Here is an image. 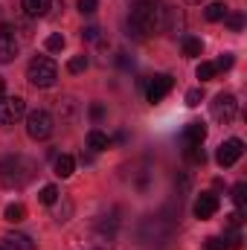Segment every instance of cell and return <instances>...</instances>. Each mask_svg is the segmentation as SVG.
<instances>
[{
  "label": "cell",
  "mask_w": 247,
  "mask_h": 250,
  "mask_svg": "<svg viewBox=\"0 0 247 250\" xmlns=\"http://www.w3.org/2000/svg\"><path fill=\"white\" fill-rule=\"evenodd\" d=\"M160 0H131V12H128V35L134 38H148L157 32L160 26Z\"/></svg>",
  "instance_id": "1"
},
{
  "label": "cell",
  "mask_w": 247,
  "mask_h": 250,
  "mask_svg": "<svg viewBox=\"0 0 247 250\" xmlns=\"http://www.w3.org/2000/svg\"><path fill=\"white\" fill-rule=\"evenodd\" d=\"M32 175H35V163L26 160V157H21V154L0 160V181L6 187H23V184L32 181Z\"/></svg>",
  "instance_id": "2"
},
{
  "label": "cell",
  "mask_w": 247,
  "mask_h": 250,
  "mask_svg": "<svg viewBox=\"0 0 247 250\" xmlns=\"http://www.w3.org/2000/svg\"><path fill=\"white\" fill-rule=\"evenodd\" d=\"M26 79L35 87H53L56 79H59V67H56L53 59H47V56H35L29 62V67H26Z\"/></svg>",
  "instance_id": "3"
},
{
  "label": "cell",
  "mask_w": 247,
  "mask_h": 250,
  "mask_svg": "<svg viewBox=\"0 0 247 250\" xmlns=\"http://www.w3.org/2000/svg\"><path fill=\"white\" fill-rule=\"evenodd\" d=\"M212 120L221 125H230L236 120V114H239V102H236V96L233 93H218L215 99H212Z\"/></svg>",
  "instance_id": "4"
},
{
  "label": "cell",
  "mask_w": 247,
  "mask_h": 250,
  "mask_svg": "<svg viewBox=\"0 0 247 250\" xmlns=\"http://www.w3.org/2000/svg\"><path fill=\"white\" fill-rule=\"evenodd\" d=\"M26 134L32 140H47L53 134V117L47 111H32L26 117Z\"/></svg>",
  "instance_id": "5"
},
{
  "label": "cell",
  "mask_w": 247,
  "mask_h": 250,
  "mask_svg": "<svg viewBox=\"0 0 247 250\" xmlns=\"http://www.w3.org/2000/svg\"><path fill=\"white\" fill-rule=\"evenodd\" d=\"M26 114V102L21 96H0V125H15Z\"/></svg>",
  "instance_id": "6"
},
{
  "label": "cell",
  "mask_w": 247,
  "mask_h": 250,
  "mask_svg": "<svg viewBox=\"0 0 247 250\" xmlns=\"http://www.w3.org/2000/svg\"><path fill=\"white\" fill-rule=\"evenodd\" d=\"M242 154H245V143H242L239 137H230L227 143H221V146H218L215 160H218V166L230 169V166H236V163L242 160Z\"/></svg>",
  "instance_id": "7"
},
{
  "label": "cell",
  "mask_w": 247,
  "mask_h": 250,
  "mask_svg": "<svg viewBox=\"0 0 247 250\" xmlns=\"http://www.w3.org/2000/svg\"><path fill=\"white\" fill-rule=\"evenodd\" d=\"M172 87H175V79H172L169 73H160V76H154V79L148 82L145 99H148V102H160V99H166V96L172 93Z\"/></svg>",
  "instance_id": "8"
},
{
  "label": "cell",
  "mask_w": 247,
  "mask_h": 250,
  "mask_svg": "<svg viewBox=\"0 0 247 250\" xmlns=\"http://www.w3.org/2000/svg\"><path fill=\"white\" fill-rule=\"evenodd\" d=\"M18 56V38L9 23H0V64H9Z\"/></svg>",
  "instance_id": "9"
},
{
  "label": "cell",
  "mask_w": 247,
  "mask_h": 250,
  "mask_svg": "<svg viewBox=\"0 0 247 250\" xmlns=\"http://www.w3.org/2000/svg\"><path fill=\"white\" fill-rule=\"evenodd\" d=\"M192 212H195V218H201V221L212 218V215L218 212V195H212V192H204V195L195 201Z\"/></svg>",
  "instance_id": "10"
},
{
  "label": "cell",
  "mask_w": 247,
  "mask_h": 250,
  "mask_svg": "<svg viewBox=\"0 0 247 250\" xmlns=\"http://www.w3.org/2000/svg\"><path fill=\"white\" fill-rule=\"evenodd\" d=\"M206 140V125L204 123H189L184 128V146H201Z\"/></svg>",
  "instance_id": "11"
},
{
  "label": "cell",
  "mask_w": 247,
  "mask_h": 250,
  "mask_svg": "<svg viewBox=\"0 0 247 250\" xmlns=\"http://www.w3.org/2000/svg\"><path fill=\"white\" fill-rule=\"evenodd\" d=\"M3 245H6V250H35V242L23 233H6Z\"/></svg>",
  "instance_id": "12"
},
{
  "label": "cell",
  "mask_w": 247,
  "mask_h": 250,
  "mask_svg": "<svg viewBox=\"0 0 247 250\" xmlns=\"http://www.w3.org/2000/svg\"><path fill=\"white\" fill-rule=\"evenodd\" d=\"M87 148H93V151H105V148H111V137L102 134L99 128H93V131H87Z\"/></svg>",
  "instance_id": "13"
},
{
  "label": "cell",
  "mask_w": 247,
  "mask_h": 250,
  "mask_svg": "<svg viewBox=\"0 0 247 250\" xmlns=\"http://www.w3.org/2000/svg\"><path fill=\"white\" fill-rule=\"evenodd\" d=\"M23 9L29 18H44L53 9V0H23Z\"/></svg>",
  "instance_id": "14"
},
{
  "label": "cell",
  "mask_w": 247,
  "mask_h": 250,
  "mask_svg": "<svg viewBox=\"0 0 247 250\" xmlns=\"http://www.w3.org/2000/svg\"><path fill=\"white\" fill-rule=\"evenodd\" d=\"M53 169H56V175H59V178H70V175H73V169H76V160H73L70 154H59V157H56V163H53Z\"/></svg>",
  "instance_id": "15"
},
{
  "label": "cell",
  "mask_w": 247,
  "mask_h": 250,
  "mask_svg": "<svg viewBox=\"0 0 247 250\" xmlns=\"http://www.w3.org/2000/svg\"><path fill=\"white\" fill-rule=\"evenodd\" d=\"M230 15V9L224 6V3H209L206 9H204V18L209 21V23H218V21H224Z\"/></svg>",
  "instance_id": "16"
},
{
  "label": "cell",
  "mask_w": 247,
  "mask_h": 250,
  "mask_svg": "<svg viewBox=\"0 0 247 250\" xmlns=\"http://www.w3.org/2000/svg\"><path fill=\"white\" fill-rule=\"evenodd\" d=\"M181 47H184V56H189V59H198V56L204 53L201 38H192V35H186L184 41H181Z\"/></svg>",
  "instance_id": "17"
},
{
  "label": "cell",
  "mask_w": 247,
  "mask_h": 250,
  "mask_svg": "<svg viewBox=\"0 0 247 250\" xmlns=\"http://www.w3.org/2000/svg\"><path fill=\"white\" fill-rule=\"evenodd\" d=\"M184 157L189 160V163H195V166H204V163H206V154H204V148H201V146H186Z\"/></svg>",
  "instance_id": "18"
},
{
  "label": "cell",
  "mask_w": 247,
  "mask_h": 250,
  "mask_svg": "<svg viewBox=\"0 0 247 250\" xmlns=\"http://www.w3.org/2000/svg\"><path fill=\"white\" fill-rule=\"evenodd\" d=\"M23 215H26L23 204H9V207H6V212H3V218H6L9 224H18V221H23Z\"/></svg>",
  "instance_id": "19"
},
{
  "label": "cell",
  "mask_w": 247,
  "mask_h": 250,
  "mask_svg": "<svg viewBox=\"0 0 247 250\" xmlns=\"http://www.w3.org/2000/svg\"><path fill=\"white\" fill-rule=\"evenodd\" d=\"M38 201H41V204H47V207H53V204L59 201V187H53V184H47V187L41 189V195H38Z\"/></svg>",
  "instance_id": "20"
},
{
  "label": "cell",
  "mask_w": 247,
  "mask_h": 250,
  "mask_svg": "<svg viewBox=\"0 0 247 250\" xmlns=\"http://www.w3.org/2000/svg\"><path fill=\"white\" fill-rule=\"evenodd\" d=\"M215 73H218V70H215V64H212V62H201V64H198V70H195V76H198L201 82H209Z\"/></svg>",
  "instance_id": "21"
},
{
  "label": "cell",
  "mask_w": 247,
  "mask_h": 250,
  "mask_svg": "<svg viewBox=\"0 0 247 250\" xmlns=\"http://www.w3.org/2000/svg\"><path fill=\"white\" fill-rule=\"evenodd\" d=\"M233 201H236L239 209L247 207V184H236V187H233Z\"/></svg>",
  "instance_id": "22"
},
{
  "label": "cell",
  "mask_w": 247,
  "mask_h": 250,
  "mask_svg": "<svg viewBox=\"0 0 247 250\" xmlns=\"http://www.w3.org/2000/svg\"><path fill=\"white\" fill-rule=\"evenodd\" d=\"M87 56H73V59H70V62H67V70H70V73H84V70H87Z\"/></svg>",
  "instance_id": "23"
},
{
  "label": "cell",
  "mask_w": 247,
  "mask_h": 250,
  "mask_svg": "<svg viewBox=\"0 0 247 250\" xmlns=\"http://www.w3.org/2000/svg\"><path fill=\"white\" fill-rule=\"evenodd\" d=\"M47 50H50V53H62L64 50V35L62 32H53V35L47 38Z\"/></svg>",
  "instance_id": "24"
},
{
  "label": "cell",
  "mask_w": 247,
  "mask_h": 250,
  "mask_svg": "<svg viewBox=\"0 0 247 250\" xmlns=\"http://www.w3.org/2000/svg\"><path fill=\"white\" fill-rule=\"evenodd\" d=\"M224 21H227V26H230L233 32H239V29L245 26V15H242V12H233V15H227Z\"/></svg>",
  "instance_id": "25"
},
{
  "label": "cell",
  "mask_w": 247,
  "mask_h": 250,
  "mask_svg": "<svg viewBox=\"0 0 247 250\" xmlns=\"http://www.w3.org/2000/svg\"><path fill=\"white\" fill-rule=\"evenodd\" d=\"M201 99H204V90H201V87H192V90L186 93V105H189V108H198Z\"/></svg>",
  "instance_id": "26"
},
{
  "label": "cell",
  "mask_w": 247,
  "mask_h": 250,
  "mask_svg": "<svg viewBox=\"0 0 247 250\" xmlns=\"http://www.w3.org/2000/svg\"><path fill=\"white\" fill-rule=\"evenodd\" d=\"M204 250H227V242H224L221 236H209V239L204 242Z\"/></svg>",
  "instance_id": "27"
},
{
  "label": "cell",
  "mask_w": 247,
  "mask_h": 250,
  "mask_svg": "<svg viewBox=\"0 0 247 250\" xmlns=\"http://www.w3.org/2000/svg\"><path fill=\"white\" fill-rule=\"evenodd\" d=\"M99 9V0H79V12L82 15H93Z\"/></svg>",
  "instance_id": "28"
},
{
  "label": "cell",
  "mask_w": 247,
  "mask_h": 250,
  "mask_svg": "<svg viewBox=\"0 0 247 250\" xmlns=\"http://www.w3.org/2000/svg\"><path fill=\"white\" fill-rule=\"evenodd\" d=\"M224 242H227V250H239V248H242V233H236V230H233Z\"/></svg>",
  "instance_id": "29"
},
{
  "label": "cell",
  "mask_w": 247,
  "mask_h": 250,
  "mask_svg": "<svg viewBox=\"0 0 247 250\" xmlns=\"http://www.w3.org/2000/svg\"><path fill=\"white\" fill-rule=\"evenodd\" d=\"M117 64H120L123 70H131V67H134V59H131L128 53H117Z\"/></svg>",
  "instance_id": "30"
},
{
  "label": "cell",
  "mask_w": 247,
  "mask_h": 250,
  "mask_svg": "<svg viewBox=\"0 0 247 250\" xmlns=\"http://www.w3.org/2000/svg\"><path fill=\"white\" fill-rule=\"evenodd\" d=\"M230 67H233V56H230V53H224V56L215 62V70H230Z\"/></svg>",
  "instance_id": "31"
},
{
  "label": "cell",
  "mask_w": 247,
  "mask_h": 250,
  "mask_svg": "<svg viewBox=\"0 0 247 250\" xmlns=\"http://www.w3.org/2000/svg\"><path fill=\"white\" fill-rule=\"evenodd\" d=\"M82 38H84V41H96V38H99V29H96V26H84V29H82Z\"/></svg>",
  "instance_id": "32"
},
{
  "label": "cell",
  "mask_w": 247,
  "mask_h": 250,
  "mask_svg": "<svg viewBox=\"0 0 247 250\" xmlns=\"http://www.w3.org/2000/svg\"><path fill=\"white\" fill-rule=\"evenodd\" d=\"M90 117H93V120L99 123V120L105 117V108H102V105H90Z\"/></svg>",
  "instance_id": "33"
},
{
  "label": "cell",
  "mask_w": 247,
  "mask_h": 250,
  "mask_svg": "<svg viewBox=\"0 0 247 250\" xmlns=\"http://www.w3.org/2000/svg\"><path fill=\"white\" fill-rule=\"evenodd\" d=\"M227 218H230V227H239V224H242V209H236V212L227 215Z\"/></svg>",
  "instance_id": "34"
},
{
  "label": "cell",
  "mask_w": 247,
  "mask_h": 250,
  "mask_svg": "<svg viewBox=\"0 0 247 250\" xmlns=\"http://www.w3.org/2000/svg\"><path fill=\"white\" fill-rule=\"evenodd\" d=\"M3 90H6V84H3V79H0V96H3Z\"/></svg>",
  "instance_id": "35"
},
{
  "label": "cell",
  "mask_w": 247,
  "mask_h": 250,
  "mask_svg": "<svg viewBox=\"0 0 247 250\" xmlns=\"http://www.w3.org/2000/svg\"><path fill=\"white\" fill-rule=\"evenodd\" d=\"M184 3H201V0H184Z\"/></svg>",
  "instance_id": "36"
},
{
  "label": "cell",
  "mask_w": 247,
  "mask_h": 250,
  "mask_svg": "<svg viewBox=\"0 0 247 250\" xmlns=\"http://www.w3.org/2000/svg\"><path fill=\"white\" fill-rule=\"evenodd\" d=\"M0 250H6V248H0Z\"/></svg>",
  "instance_id": "37"
}]
</instances>
